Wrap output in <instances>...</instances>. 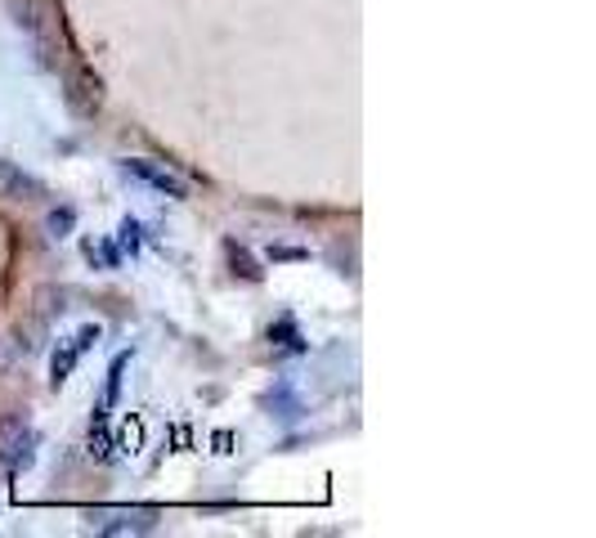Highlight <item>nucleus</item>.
Returning <instances> with one entry per match:
<instances>
[{
	"label": "nucleus",
	"mask_w": 596,
	"mask_h": 538,
	"mask_svg": "<svg viewBox=\"0 0 596 538\" xmlns=\"http://www.w3.org/2000/svg\"><path fill=\"white\" fill-rule=\"evenodd\" d=\"M64 104L77 122H94L99 108H104V77H99L90 64H72L64 77Z\"/></svg>",
	"instance_id": "nucleus-1"
},
{
	"label": "nucleus",
	"mask_w": 596,
	"mask_h": 538,
	"mask_svg": "<svg viewBox=\"0 0 596 538\" xmlns=\"http://www.w3.org/2000/svg\"><path fill=\"white\" fill-rule=\"evenodd\" d=\"M10 5V23L36 45V55L45 68H55V36H49V14L41 0H5Z\"/></svg>",
	"instance_id": "nucleus-2"
},
{
	"label": "nucleus",
	"mask_w": 596,
	"mask_h": 538,
	"mask_svg": "<svg viewBox=\"0 0 596 538\" xmlns=\"http://www.w3.org/2000/svg\"><path fill=\"white\" fill-rule=\"evenodd\" d=\"M90 529H99L104 538L117 534H153L162 525V507H113V512H85Z\"/></svg>",
	"instance_id": "nucleus-3"
},
{
	"label": "nucleus",
	"mask_w": 596,
	"mask_h": 538,
	"mask_svg": "<svg viewBox=\"0 0 596 538\" xmlns=\"http://www.w3.org/2000/svg\"><path fill=\"white\" fill-rule=\"evenodd\" d=\"M122 171H126L130 180L148 184V188H158L162 198H175V203L188 198V184H184L171 167H158V162H148V158H122Z\"/></svg>",
	"instance_id": "nucleus-4"
},
{
	"label": "nucleus",
	"mask_w": 596,
	"mask_h": 538,
	"mask_svg": "<svg viewBox=\"0 0 596 538\" xmlns=\"http://www.w3.org/2000/svg\"><path fill=\"white\" fill-rule=\"evenodd\" d=\"M45 193H49V188H45L41 175L23 171V167L10 162V158H0V203H41Z\"/></svg>",
	"instance_id": "nucleus-5"
},
{
	"label": "nucleus",
	"mask_w": 596,
	"mask_h": 538,
	"mask_svg": "<svg viewBox=\"0 0 596 538\" xmlns=\"http://www.w3.org/2000/svg\"><path fill=\"white\" fill-rule=\"evenodd\" d=\"M72 301H77V291H72V287H59V283L36 287V297H32V306H36V314H41L45 323L68 319V314H72Z\"/></svg>",
	"instance_id": "nucleus-6"
},
{
	"label": "nucleus",
	"mask_w": 596,
	"mask_h": 538,
	"mask_svg": "<svg viewBox=\"0 0 596 538\" xmlns=\"http://www.w3.org/2000/svg\"><path fill=\"white\" fill-rule=\"evenodd\" d=\"M32 435V417L27 409H10V413H0V462H10L14 449L23 445V439Z\"/></svg>",
	"instance_id": "nucleus-7"
},
{
	"label": "nucleus",
	"mask_w": 596,
	"mask_h": 538,
	"mask_svg": "<svg viewBox=\"0 0 596 538\" xmlns=\"http://www.w3.org/2000/svg\"><path fill=\"white\" fill-rule=\"evenodd\" d=\"M45 336H49V323L32 310L27 319H19V323H14V351H23V355H41V351H45Z\"/></svg>",
	"instance_id": "nucleus-8"
},
{
	"label": "nucleus",
	"mask_w": 596,
	"mask_h": 538,
	"mask_svg": "<svg viewBox=\"0 0 596 538\" xmlns=\"http://www.w3.org/2000/svg\"><path fill=\"white\" fill-rule=\"evenodd\" d=\"M225 256H229V270H233V278H242V283H265V270L256 265V256L242 248V242H225Z\"/></svg>",
	"instance_id": "nucleus-9"
},
{
	"label": "nucleus",
	"mask_w": 596,
	"mask_h": 538,
	"mask_svg": "<svg viewBox=\"0 0 596 538\" xmlns=\"http://www.w3.org/2000/svg\"><path fill=\"white\" fill-rule=\"evenodd\" d=\"M77 364H81V351L72 346V341H59V351L49 355V390H59V386L72 377Z\"/></svg>",
	"instance_id": "nucleus-10"
},
{
	"label": "nucleus",
	"mask_w": 596,
	"mask_h": 538,
	"mask_svg": "<svg viewBox=\"0 0 596 538\" xmlns=\"http://www.w3.org/2000/svg\"><path fill=\"white\" fill-rule=\"evenodd\" d=\"M72 229H77V207H68V203H59V207H49L45 211V233L49 238H72Z\"/></svg>",
	"instance_id": "nucleus-11"
},
{
	"label": "nucleus",
	"mask_w": 596,
	"mask_h": 538,
	"mask_svg": "<svg viewBox=\"0 0 596 538\" xmlns=\"http://www.w3.org/2000/svg\"><path fill=\"white\" fill-rule=\"evenodd\" d=\"M130 359H135V351H122V355H117V359L108 364V386H104V409H113V404L122 400V377H126Z\"/></svg>",
	"instance_id": "nucleus-12"
},
{
	"label": "nucleus",
	"mask_w": 596,
	"mask_h": 538,
	"mask_svg": "<svg viewBox=\"0 0 596 538\" xmlns=\"http://www.w3.org/2000/svg\"><path fill=\"white\" fill-rule=\"evenodd\" d=\"M113 449H117V445H113V435H108V422H90V458L113 462V458H117Z\"/></svg>",
	"instance_id": "nucleus-13"
},
{
	"label": "nucleus",
	"mask_w": 596,
	"mask_h": 538,
	"mask_svg": "<svg viewBox=\"0 0 596 538\" xmlns=\"http://www.w3.org/2000/svg\"><path fill=\"white\" fill-rule=\"evenodd\" d=\"M99 341H104V328H99V323H85V328L72 336V346L85 355V351H94V346H99Z\"/></svg>",
	"instance_id": "nucleus-14"
},
{
	"label": "nucleus",
	"mask_w": 596,
	"mask_h": 538,
	"mask_svg": "<svg viewBox=\"0 0 596 538\" xmlns=\"http://www.w3.org/2000/svg\"><path fill=\"white\" fill-rule=\"evenodd\" d=\"M265 256H270L274 265H278V261H310V252H306V248H287V242H274V248H270Z\"/></svg>",
	"instance_id": "nucleus-15"
},
{
	"label": "nucleus",
	"mask_w": 596,
	"mask_h": 538,
	"mask_svg": "<svg viewBox=\"0 0 596 538\" xmlns=\"http://www.w3.org/2000/svg\"><path fill=\"white\" fill-rule=\"evenodd\" d=\"M117 233H122V248H126V252L135 256V252H139V220H130V216H126Z\"/></svg>",
	"instance_id": "nucleus-16"
},
{
	"label": "nucleus",
	"mask_w": 596,
	"mask_h": 538,
	"mask_svg": "<svg viewBox=\"0 0 596 538\" xmlns=\"http://www.w3.org/2000/svg\"><path fill=\"white\" fill-rule=\"evenodd\" d=\"M211 445H216V454H233V449H229V445H233V431H216Z\"/></svg>",
	"instance_id": "nucleus-17"
}]
</instances>
